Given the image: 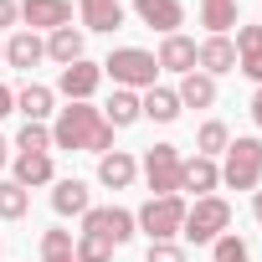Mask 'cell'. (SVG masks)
I'll return each instance as SVG.
<instances>
[{"instance_id": "obj_1", "label": "cell", "mask_w": 262, "mask_h": 262, "mask_svg": "<svg viewBox=\"0 0 262 262\" xmlns=\"http://www.w3.org/2000/svg\"><path fill=\"white\" fill-rule=\"evenodd\" d=\"M52 149H72V155H108L113 149V123L103 118V108L93 103H67L52 118Z\"/></svg>"}, {"instance_id": "obj_2", "label": "cell", "mask_w": 262, "mask_h": 262, "mask_svg": "<svg viewBox=\"0 0 262 262\" xmlns=\"http://www.w3.org/2000/svg\"><path fill=\"white\" fill-rule=\"evenodd\" d=\"M216 165H221V185H231V190H262V139L257 134H236Z\"/></svg>"}, {"instance_id": "obj_3", "label": "cell", "mask_w": 262, "mask_h": 262, "mask_svg": "<svg viewBox=\"0 0 262 262\" xmlns=\"http://www.w3.org/2000/svg\"><path fill=\"white\" fill-rule=\"evenodd\" d=\"M98 67H103V77H113V88H128V93H144L160 77V62L144 47H113Z\"/></svg>"}, {"instance_id": "obj_4", "label": "cell", "mask_w": 262, "mask_h": 262, "mask_svg": "<svg viewBox=\"0 0 262 262\" xmlns=\"http://www.w3.org/2000/svg\"><path fill=\"white\" fill-rule=\"evenodd\" d=\"M221 231H231V201H226V195H201V201L185 206L180 236H185L190 247H211Z\"/></svg>"}, {"instance_id": "obj_5", "label": "cell", "mask_w": 262, "mask_h": 262, "mask_svg": "<svg viewBox=\"0 0 262 262\" xmlns=\"http://www.w3.org/2000/svg\"><path fill=\"white\" fill-rule=\"evenodd\" d=\"M185 195H149L139 211H134V221H139V231L149 236V242H175L180 236V226H185Z\"/></svg>"}, {"instance_id": "obj_6", "label": "cell", "mask_w": 262, "mask_h": 262, "mask_svg": "<svg viewBox=\"0 0 262 262\" xmlns=\"http://www.w3.org/2000/svg\"><path fill=\"white\" fill-rule=\"evenodd\" d=\"M180 165H185V155H180L175 144H155V149H144L139 175H144L149 195H180Z\"/></svg>"}, {"instance_id": "obj_7", "label": "cell", "mask_w": 262, "mask_h": 262, "mask_svg": "<svg viewBox=\"0 0 262 262\" xmlns=\"http://www.w3.org/2000/svg\"><path fill=\"white\" fill-rule=\"evenodd\" d=\"M82 231H93V236L123 247V242L139 236V221H134V211H128V206H93V211L82 216Z\"/></svg>"}, {"instance_id": "obj_8", "label": "cell", "mask_w": 262, "mask_h": 262, "mask_svg": "<svg viewBox=\"0 0 262 262\" xmlns=\"http://www.w3.org/2000/svg\"><path fill=\"white\" fill-rule=\"evenodd\" d=\"M98 88H103V67L82 57V62H72V67H62V72H57V88H52V93H57V98H67V103H93V93H98Z\"/></svg>"}, {"instance_id": "obj_9", "label": "cell", "mask_w": 262, "mask_h": 262, "mask_svg": "<svg viewBox=\"0 0 262 262\" xmlns=\"http://www.w3.org/2000/svg\"><path fill=\"white\" fill-rule=\"evenodd\" d=\"M21 26L26 31H62V26H72V0H21Z\"/></svg>"}, {"instance_id": "obj_10", "label": "cell", "mask_w": 262, "mask_h": 262, "mask_svg": "<svg viewBox=\"0 0 262 262\" xmlns=\"http://www.w3.org/2000/svg\"><path fill=\"white\" fill-rule=\"evenodd\" d=\"M216 190H221V165L206 160V155H190L180 165V195L201 201V195H216Z\"/></svg>"}, {"instance_id": "obj_11", "label": "cell", "mask_w": 262, "mask_h": 262, "mask_svg": "<svg viewBox=\"0 0 262 262\" xmlns=\"http://www.w3.org/2000/svg\"><path fill=\"white\" fill-rule=\"evenodd\" d=\"M41 62H47V36H36V31L16 26V31L6 36V67L31 72V67H41Z\"/></svg>"}, {"instance_id": "obj_12", "label": "cell", "mask_w": 262, "mask_h": 262, "mask_svg": "<svg viewBox=\"0 0 262 262\" xmlns=\"http://www.w3.org/2000/svg\"><path fill=\"white\" fill-rule=\"evenodd\" d=\"M195 36H185V31H175V36H160V52H155V62H160V72H175V77H185V72H195Z\"/></svg>"}, {"instance_id": "obj_13", "label": "cell", "mask_w": 262, "mask_h": 262, "mask_svg": "<svg viewBox=\"0 0 262 262\" xmlns=\"http://www.w3.org/2000/svg\"><path fill=\"white\" fill-rule=\"evenodd\" d=\"M134 16L149 31H160V36H175L185 26V6H180V0H134Z\"/></svg>"}, {"instance_id": "obj_14", "label": "cell", "mask_w": 262, "mask_h": 262, "mask_svg": "<svg viewBox=\"0 0 262 262\" xmlns=\"http://www.w3.org/2000/svg\"><path fill=\"white\" fill-rule=\"evenodd\" d=\"M134 180H139V160L128 155V149L98 155V185H103V190H128Z\"/></svg>"}, {"instance_id": "obj_15", "label": "cell", "mask_w": 262, "mask_h": 262, "mask_svg": "<svg viewBox=\"0 0 262 262\" xmlns=\"http://www.w3.org/2000/svg\"><path fill=\"white\" fill-rule=\"evenodd\" d=\"M195 72H206V77L236 72V47H231V36H206V41L195 47Z\"/></svg>"}, {"instance_id": "obj_16", "label": "cell", "mask_w": 262, "mask_h": 262, "mask_svg": "<svg viewBox=\"0 0 262 262\" xmlns=\"http://www.w3.org/2000/svg\"><path fill=\"white\" fill-rule=\"evenodd\" d=\"M16 113L26 123H52L57 118V93L47 82H26V88H16Z\"/></svg>"}, {"instance_id": "obj_17", "label": "cell", "mask_w": 262, "mask_h": 262, "mask_svg": "<svg viewBox=\"0 0 262 262\" xmlns=\"http://www.w3.org/2000/svg\"><path fill=\"white\" fill-rule=\"evenodd\" d=\"M52 211L57 216H88L93 211V190H88V180H77V175H67V180H52Z\"/></svg>"}, {"instance_id": "obj_18", "label": "cell", "mask_w": 262, "mask_h": 262, "mask_svg": "<svg viewBox=\"0 0 262 262\" xmlns=\"http://www.w3.org/2000/svg\"><path fill=\"white\" fill-rule=\"evenodd\" d=\"M231 47H236V72L262 88V26H236Z\"/></svg>"}, {"instance_id": "obj_19", "label": "cell", "mask_w": 262, "mask_h": 262, "mask_svg": "<svg viewBox=\"0 0 262 262\" xmlns=\"http://www.w3.org/2000/svg\"><path fill=\"white\" fill-rule=\"evenodd\" d=\"M77 11H82V31H103V36H113L128 21L123 0H77Z\"/></svg>"}, {"instance_id": "obj_20", "label": "cell", "mask_w": 262, "mask_h": 262, "mask_svg": "<svg viewBox=\"0 0 262 262\" xmlns=\"http://www.w3.org/2000/svg\"><path fill=\"white\" fill-rule=\"evenodd\" d=\"M11 180L21 190H36V185L57 180V165H52V155H11Z\"/></svg>"}, {"instance_id": "obj_21", "label": "cell", "mask_w": 262, "mask_h": 262, "mask_svg": "<svg viewBox=\"0 0 262 262\" xmlns=\"http://www.w3.org/2000/svg\"><path fill=\"white\" fill-rule=\"evenodd\" d=\"M139 108H144V118H149V123H175V118L185 113V108H180V98H175V88H160V82L139 93Z\"/></svg>"}, {"instance_id": "obj_22", "label": "cell", "mask_w": 262, "mask_h": 262, "mask_svg": "<svg viewBox=\"0 0 262 262\" xmlns=\"http://www.w3.org/2000/svg\"><path fill=\"white\" fill-rule=\"evenodd\" d=\"M103 118L113 123V134H118V128H134V123L144 118V108H139V93L113 88V93H108V103H103Z\"/></svg>"}, {"instance_id": "obj_23", "label": "cell", "mask_w": 262, "mask_h": 262, "mask_svg": "<svg viewBox=\"0 0 262 262\" xmlns=\"http://www.w3.org/2000/svg\"><path fill=\"white\" fill-rule=\"evenodd\" d=\"M82 26H62V31H52L47 36V62H57V67H72V62H82Z\"/></svg>"}, {"instance_id": "obj_24", "label": "cell", "mask_w": 262, "mask_h": 262, "mask_svg": "<svg viewBox=\"0 0 262 262\" xmlns=\"http://www.w3.org/2000/svg\"><path fill=\"white\" fill-rule=\"evenodd\" d=\"M175 98H180V108H216V77H206V72H185L180 77V88H175Z\"/></svg>"}, {"instance_id": "obj_25", "label": "cell", "mask_w": 262, "mask_h": 262, "mask_svg": "<svg viewBox=\"0 0 262 262\" xmlns=\"http://www.w3.org/2000/svg\"><path fill=\"white\" fill-rule=\"evenodd\" d=\"M226 144H231V128H226L221 118H206V123L195 128V155H206V160H221V155H226Z\"/></svg>"}, {"instance_id": "obj_26", "label": "cell", "mask_w": 262, "mask_h": 262, "mask_svg": "<svg viewBox=\"0 0 262 262\" xmlns=\"http://www.w3.org/2000/svg\"><path fill=\"white\" fill-rule=\"evenodd\" d=\"M201 26L211 36H226L236 26V0H201Z\"/></svg>"}, {"instance_id": "obj_27", "label": "cell", "mask_w": 262, "mask_h": 262, "mask_svg": "<svg viewBox=\"0 0 262 262\" xmlns=\"http://www.w3.org/2000/svg\"><path fill=\"white\" fill-rule=\"evenodd\" d=\"M31 211V190H21L16 180H0V221H26Z\"/></svg>"}, {"instance_id": "obj_28", "label": "cell", "mask_w": 262, "mask_h": 262, "mask_svg": "<svg viewBox=\"0 0 262 262\" xmlns=\"http://www.w3.org/2000/svg\"><path fill=\"white\" fill-rule=\"evenodd\" d=\"M11 149L16 155H52V123H21Z\"/></svg>"}, {"instance_id": "obj_29", "label": "cell", "mask_w": 262, "mask_h": 262, "mask_svg": "<svg viewBox=\"0 0 262 262\" xmlns=\"http://www.w3.org/2000/svg\"><path fill=\"white\" fill-rule=\"evenodd\" d=\"M113 242H103V236H93V231H77V242H72V257L77 262H113Z\"/></svg>"}, {"instance_id": "obj_30", "label": "cell", "mask_w": 262, "mask_h": 262, "mask_svg": "<svg viewBox=\"0 0 262 262\" xmlns=\"http://www.w3.org/2000/svg\"><path fill=\"white\" fill-rule=\"evenodd\" d=\"M211 262H252V247L236 236V231H221L211 242Z\"/></svg>"}, {"instance_id": "obj_31", "label": "cell", "mask_w": 262, "mask_h": 262, "mask_svg": "<svg viewBox=\"0 0 262 262\" xmlns=\"http://www.w3.org/2000/svg\"><path fill=\"white\" fill-rule=\"evenodd\" d=\"M72 242H77V231H67V226L41 231V262H47V257H72Z\"/></svg>"}, {"instance_id": "obj_32", "label": "cell", "mask_w": 262, "mask_h": 262, "mask_svg": "<svg viewBox=\"0 0 262 262\" xmlns=\"http://www.w3.org/2000/svg\"><path fill=\"white\" fill-rule=\"evenodd\" d=\"M144 262H190V257H185V247H180V242H149Z\"/></svg>"}, {"instance_id": "obj_33", "label": "cell", "mask_w": 262, "mask_h": 262, "mask_svg": "<svg viewBox=\"0 0 262 262\" xmlns=\"http://www.w3.org/2000/svg\"><path fill=\"white\" fill-rule=\"evenodd\" d=\"M21 21V0H0V31H16Z\"/></svg>"}, {"instance_id": "obj_34", "label": "cell", "mask_w": 262, "mask_h": 262, "mask_svg": "<svg viewBox=\"0 0 262 262\" xmlns=\"http://www.w3.org/2000/svg\"><path fill=\"white\" fill-rule=\"evenodd\" d=\"M6 113H16V88L0 82V118H6Z\"/></svg>"}, {"instance_id": "obj_35", "label": "cell", "mask_w": 262, "mask_h": 262, "mask_svg": "<svg viewBox=\"0 0 262 262\" xmlns=\"http://www.w3.org/2000/svg\"><path fill=\"white\" fill-rule=\"evenodd\" d=\"M252 123H257V128H262V88H257V93H252Z\"/></svg>"}, {"instance_id": "obj_36", "label": "cell", "mask_w": 262, "mask_h": 262, "mask_svg": "<svg viewBox=\"0 0 262 262\" xmlns=\"http://www.w3.org/2000/svg\"><path fill=\"white\" fill-rule=\"evenodd\" d=\"M6 165H11V139L0 134V170H6Z\"/></svg>"}, {"instance_id": "obj_37", "label": "cell", "mask_w": 262, "mask_h": 262, "mask_svg": "<svg viewBox=\"0 0 262 262\" xmlns=\"http://www.w3.org/2000/svg\"><path fill=\"white\" fill-rule=\"evenodd\" d=\"M252 216H257V226H262V190H252Z\"/></svg>"}, {"instance_id": "obj_38", "label": "cell", "mask_w": 262, "mask_h": 262, "mask_svg": "<svg viewBox=\"0 0 262 262\" xmlns=\"http://www.w3.org/2000/svg\"><path fill=\"white\" fill-rule=\"evenodd\" d=\"M47 262H77V257H47Z\"/></svg>"}, {"instance_id": "obj_39", "label": "cell", "mask_w": 262, "mask_h": 262, "mask_svg": "<svg viewBox=\"0 0 262 262\" xmlns=\"http://www.w3.org/2000/svg\"><path fill=\"white\" fill-rule=\"evenodd\" d=\"M0 62H6V41H0Z\"/></svg>"}]
</instances>
